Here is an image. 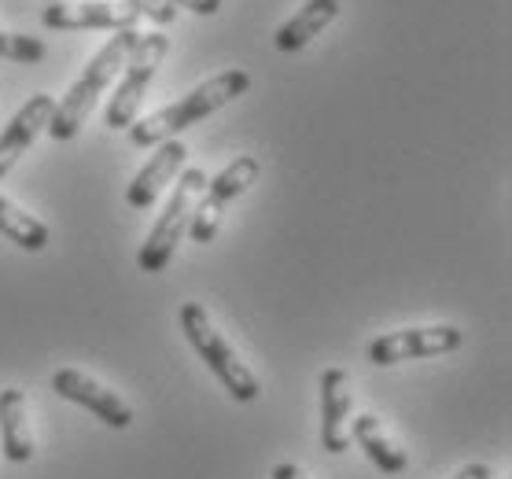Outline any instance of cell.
I'll return each instance as SVG.
<instances>
[{
  "label": "cell",
  "instance_id": "obj_1",
  "mask_svg": "<svg viewBox=\"0 0 512 479\" xmlns=\"http://www.w3.org/2000/svg\"><path fill=\"white\" fill-rule=\"evenodd\" d=\"M247 89H251V74L244 67L214 74L203 85H196L188 96H181L177 104H166L155 115L133 122L129 126V141L137 144V148H155V144L163 141H177V133H185L188 126H196V122L210 118L214 111H222L225 104H233L236 96H244Z\"/></svg>",
  "mask_w": 512,
  "mask_h": 479
},
{
  "label": "cell",
  "instance_id": "obj_2",
  "mask_svg": "<svg viewBox=\"0 0 512 479\" xmlns=\"http://www.w3.org/2000/svg\"><path fill=\"white\" fill-rule=\"evenodd\" d=\"M137 34L140 30H118V34L89 59V67L78 74V82L70 85L67 96H59L56 111H52V122H48V129H45L52 141H74V137H78V129L89 122L93 107L100 104V96L118 82V67L126 63Z\"/></svg>",
  "mask_w": 512,
  "mask_h": 479
},
{
  "label": "cell",
  "instance_id": "obj_3",
  "mask_svg": "<svg viewBox=\"0 0 512 479\" xmlns=\"http://www.w3.org/2000/svg\"><path fill=\"white\" fill-rule=\"evenodd\" d=\"M181 332L185 339L192 343V351L207 362V369L218 380L236 402H255L262 395V384H258V376L247 369V362L240 354L229 347V339L214 328V321L207 317V310L199 303H185L181 306Z\"/></svg>",
  "mask_w": 512,
  "mask_h": 479
},
{
  "label": "cell",
  "instance_id": "obj_4",
  "mask_svg": "<svg viewBox=\"0 0 512 479\" xmlns=\"http://www.w3.org/2000/svg\"><path fill=\"white\" fill-rule=\"evenodd\" d=\"M203 188H207V174L196 170V166H185L181 174H177V188L170 203L163 207V214L155 218L152 233L148 240L140 244L137 251V266L144 273H163L170 266V258H174L177 244L185 240L188 225H192V214H196V203L203 196Z\"/></svg>",
  "mask_w": 512,
  "mask_h": 479
},
{
  "label": "cell",
  "instance_id": "obj_5",
  "mask_svg": "<svg viewBox=\"0 0 512 479\" xmlns=\"http://www.w3.org/2000/svg\"><path fill=\"white\" fill-rule=\"evenodd\" d=\"M166 52H170V37L166 34H137L133 48H129L126 63H122V78H118V89L107 104V126L111 129H129L137 122V111L148 96V85L163 67Z\"/></svg>",
  "mask_w": 512,
  "mask_h": 479
},
{
  "label": "cell",
  "instance_id": "obj_6",
  "mask_svg": "<svg viewBox=\"0 0 512 479\" xmlns=\"http://www.w3.org/2000/svg\"><path fill=\"white\" fill-rule=\"evenodd\" d=\"M258 174H262V163H258L255 155H236L222 174L207 181V188H203V196L196 203V214H192V225H188V236L196 244H214L218 233H222L225 211L255 185Z\"/></svg>",
  "mask_w": 512,
  "mask_h": 479
},
{
  "label": "cell",
  "instance_id": "obj_7",
  "mask_svg": "<svg viewBox=\"0 0 512 479\" xmlns=\"http://www.w3.org/2000/svg\"><path fill=\"white\" fill-rule=\"evenodd\" d=\"M461 343H465V332L457 325L398 328V332H384L369 343V362L402 365L417 362V358H439V354H454Z\"/></svg>",
  "mask_w": 512,
  "mask_h": 479
},
{
  "label": "cell",
  "instance_id": "obj_8",
  "mask_svg": "<svg viewBox=\"0 0 512 479\" xmlns=\"http://www.w3.org/2000/svg\"><path fill=\"white\" fill-rule=\"evenodd\" d=\"M140 15L126 4H115V0H52L45 12H41V23L48 30H137Z\"/></svg>",
  "mask_w": 512,
  "mask_h": 479
},
{
  "label": "cell",
  "instance_id": "obj_9",
  "mask_svg": "<svg viewBox=\"0 0 512 479\" xmlns=\"http://www.w3.org/2000/svg\"><path fill=\"white\" fill-rule=\"evenodd\" d=\"M52 391L59 398H67V402H74V406H85L89 413H96L107 428L122 432V428L133 424V406H129L126 398L111 391V387H104L100 380H93L89 373H82V369H56Z\"/></svg>",
  "mask_w": 512,
  "mask_h": 479
},
{
  "label": "cell",
  "instance_id": "obj_10",
  "mask_svg": "<svg viewBox=\"0 0 512 479\" xmlns=\"http://www.w3.org/2000/svg\"><path fill=\"white\" fill-rule=\"evenodd\" d=\"M350 421H354V380L347 369L321 373V443L328 454L350 450Z\"/></svg>",
  "mask_w": 512,
  "mask_h": 479
},
{
  "label": "cell",
  "instance_id": "obj_11",
  "mask_svg": "<svg viewBox=\"0 0 512 479\" xmlns=\"http://www.w3.org/2000/svg\"><path fill=\"white\" fill-rule=\"evenodd\" d=\"M52 111H56V100L48 93H34L19 111H15L12 122L0 129V181L8 177V170H12L19 159H23L26 148L37 141V133L48 129Z\"/></svg>",
  "mask_w": 512,
  "mask_h": 479
},
{
  "label": "cell",
  "instance_id": "obj_12",
  "mask_svg": "<svg viewBox=\"0 0 512 479\" xmlns=\"http://www.w3.org/2000/svg\"><path fill=\"white\" fill-rule=\"evenodd\" d=\"M185 159H188V148L181 141L155 144V155L144 163V170L133 177V185L126 188L129 207H133V211H148L155 199L163 196V188L174 185V177L185 170Z\"/></svg>",
  "mask_w": 512,
  "mask_h": 479
},
{
  "label": "cell",
  "instance_id": "obj_13",
  "mask_svg": "<svg viewBox=\"0 0 512 479\" xmlns=\"http://www.w3.org/2000/svg\"><path fill=\"white\" fill-rule=\"evenodd\" d=\"M0 450L12 465H26L34 457V428H30L23 387L0 391Z\"/></svg>",
  "mask_w": 512,
  "mask_h": 479
},
{
  "label": "cell",
  "instance_id": "obj_14",
  "mask_svg": "<svg viewBox=\"0 0 512 479\" xmlns=\"http://www.w3.org/2000/svg\"><path fill=\"white\" fill-rule=\"evenodd\" d=\"M336 15H339V0H306L303 8L273 34V45H277L280 52H299V48H306L314 37L325 34L328 26L336 23Z\"/></svg>",
  "mask_w": 512,
  "mask_h": 479
},
{
  "label": "cell",
  "instance_id": "obj_15",
  "mask_svg": "<svg viewBox=\"0 0 512 479\" xmlns=\"http://www.w3.org/2000/svg\"><path fill=\"white\" fill-rule=\"evenodd\" d=\"M350 443H358L361 450L369 454V461H373L380 472H387V476H395V472H402V468L409 465L406 450L387 435L384 421L373 417V413H361V417L350 421Z\"/></svg>",
  "mask_w": 512,
  "mask_h": 479
},
{
  "label": "cell",
  "instance_id": "obj_16",
  "mask_svg": "<svg viewBox=\"0 0 512 479\" xmlns=\"http://www.w3.org/2000/svg\"><path fill=\"white\" fill-rule=\"evenodd\" d=\"M0 236H8L12 244H19L23 251H45L48 247V225L34 214H26L19 203L0 196Z\"/></svg>",
  "mask_w": 512,
  "mask_h": 479
},
{
  "label": "cell",
  "instance_id": "obj_17",
  "mask_svg": "<svg viewBox=\"0 0 512 479\" xmlns=\"http://www.w3.org/2000/svg\"><path fill=\"white\" fill-rule=\"evenodd\" d=\"M45 56H48V45L41 37L0 30V59H12V63H41Z\"/></svg>",
  "mask_w": 512,
  "mask_h": 479
},
{
  "label": "cell",
  "instance_id": "obj_18",
  "mask_svg": "<svg viewBox=\"0 0 512 479\" xmlns=\"http://www.w3.org/2000/svg\"><path fill=\"white\" fill-rule=\"evenodd\" d=\"M126 8H133L137 15H148L159 26H170L177 19V8L166 4V0H126Z\"/></svg>",
  "mask_w": 512,
  "mask_h": 479
},
{
  "label": "cell",
  "instance_id": "obj_19",
  "mask_svg": "<svg viewBox=\"0 0 512 479\" xmlns=\"http://www.w3.org/2000/svg\"><path fill=\"white\" fill-rule=\"evenodd\" d=\"M166 4H174V8H188V12H196V15H218L225 0H166Z\"/></svg>",
  "mask_w": 512,
  "mask_h": 479
},
{
  "label": "cell",
  "instance_id": "obj_20",
  "mask_svg": "<svg viewBox=\"0 0 512 479\" xmlns=\"http://www.w3.org/2000/svg\"><path fill=\"white\" fill-rule=\"evenodd\" d=\"M273 479H310V476H306V468H299L295 461H280V465L273 468Z\"/></svg>",
  "mask_w": 512,
  "mask_h": 479
},
{
  "label": "cell",
  "instance_id": "obj_21",
  "mask_svg": "<svg viewBox=\"0 0 512 479\" xmlns=\"http://www.w3.org/2000/svg\"><path fill=\"white\" fill-rule=\"evenodd\" d=\"M454 479H494V472H490V465H465L461 468V472H457Z\"/></svg>",
  "mask_w": 512,
  "mask_h": 479
},
{
  "label": "cell",
  "instance_id": "obj_22",
  "mask_svg": "<svg viewBox=\"0 0 512 479\" xmlns=\"http://www.w3.org/2000/svg\"><path fill=\"white\" fill-rule=\"evenodd\" d=\"M48 4H52V0H48Z\"/></svg>",
  "mask_w": 512,
  "mask_h": 479
}]
</instances>
